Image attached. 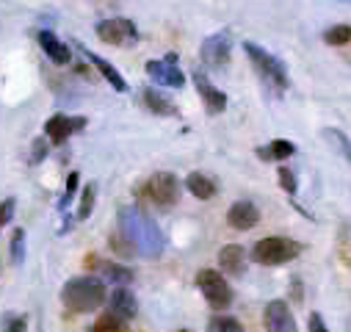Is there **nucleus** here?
<instances>
[{
	"label": "nucleus",
	"mask_w": 351,
	"mask_h": 332,
	"mask_svg": "<svg viewBox=\"0 0 351 332\" xmlns=\"http://www.w3.org/2000/svg\"><path fill=\"white\" fill-rule=\"evenodd\" d=\"M119 235L133 246L136 255H144V258H160L163 246H166L163 233L155 224V219L147 216L136 205L119 208Z\"/></svg>",
	"instance_id": "nucleus-1"
},
{
	"label": "nucleus",
	"mask_w": 351,
	"mask_h": 332,
	"mask_svg": "<svg viewBox=\"0 0 351 332\" xmlns=\"http://www.w3.org/2000/svg\"><path fill=\"white\" fill-rule=\"evenodd\" d=\"M108 299L106 283L97 277H72L61 288V302L69 313H95Z\"/></svg>",
	"instance_id": "nucleus-2"
},
{
	"label": "nucleus",
	"mask_w": 351,
	"mask_h": 332,
	"mask_svg": "<svg viewBox=\"0 0 351 332\" xmlns=\"http://www.w3.org/2000/svg\"><path fill=\"white\" fill-rule=\"evenodd\" d=\"M243 50H246V56H249L252 69L257 72V78L266 83V86H269L274 95H282V92L291 86L288 69H285V64H282L277 56H271L269 50H263V47L254 45V42H246Z\"/></svg>",
	"instance_id": "nucleus-3"
},
{
	"label": "nucleus",
	"mask_w": 351,
	"mask_h": 332,
	"mask_svg": "<svg viewBox=\"0 0 351 332\" xmlns=\"http://www.w3.org/2000/svg\"><path fill=\"white\" fill-rule=\"evenodd\" d=\"M302 244L288 238V235H269V238H260L252 246V261L260 266H282L291 263L302 255Z\"/></svg>",
	"instance_id": "nucleus-4"
},
{
	"label": "nucleus",
	"mask_w": 351,
	"mask_h": 332,
	"mask_svg": "<svg viewBox=\"0 0 351 332\" xmlns=\"http://www.w3.org/2000/svg\"><path fill=\"white\" fill-rule=\"evenodd\" d=\"M194 283H197V288L202 291L205 302H208L213 310H227V307L232 305V288H230V283L224 280L221 272H216V269H202V272H197Z\"/></svg>",
	"instance_id": "nucleus-5"
},
{
	"label": "nucleus",
	"mask_w": 351,
	"mask_h": 332,
	"mask_svg": "<svg viewBox=\"0 0 351 332\" xmlns=\"http://www.w3.org/2000/svg\"><path fill=\"white\" fill-rule=\"evenodd\" d=\"M230 56H232V31L230 28L210 34L199 45V58L208 69H224L230 64Z\"/></svg>",
	"instance_id": "nucleus-6"
},
{
	"label": "nucleus",
	"mask_w": 351,
	"mask_h": 332,
	"mask_svg": "<svg viewBox=\"0 0 351 332\" xmlns=\"http://www.w3.org/2000/svg\"><path fill=\"white\" fill-rule=\"evenodd\" d=\"M144 194L158 205V208H171L180 200V180L171 172H155L144 183Z\"/></svg>",
	"instance_id": "nucleus-7"
},
{
	"label": "nucleus",
	"mask_w": 351,
	"mask_h": 332,
	"mask_svg": "<svg viewBox=\"0 0 351 332\" xmlns=\"http://www.w3.org/2000/svg\"><path fill=\"white\" fill-rule=\"evenodd\" d=\"M97 36L100 42L106 45H114V47H133L138 42V28L133 20H125V17H114V20H103L97 23Z\"/></svg>",
	"instance_id": "nucleus-8"
},
{
	"label": "nucleus",
	"mask_w": 351,
	"mask_h": 332,
	"mask_svg": "<svg viewBox=\"0 0 351 332\" xmlns=\"http://www.w3.org/2000/svg\"><path fill=\"white\" fill-rule=\"evenodd\" d=\"M147 75L152 83H158V86H169V89H183V83H186V75L180 72L178 67V56L169 53L163 61H147Z\"/></svg>",
	"instance_id": "nucleus-9"
},
{
	"label": "nucleus",
	"mask_w": 351,
	"mask_h": 332,
	"mask_svg": "<svg viewBox=\"0 0 351 332\" xmlns=\"http://www.w3.org/2000/svg\"><path fill=\"white\" fill-rule=\"evenodd\" d=\"M86 128V119L83 117H66V114H56V117H50L47 122H45V136H47V141L50 144H64L72 133H77V130H83Z\"/></svg>",
	"instance_id": "nucleus-10"
},
{
	"label": "nucleus",
	"mask_w": 351,
	"mask_h": 332,
	"mask_svg": "<svg viewBox=\"0 0 351 332\" xmlns=\"http://www.w3.org/2000/svg\"><path fill=\"white\" fill-rule=\"evenodd\" d=\"M263 321L269 332H296V318L285 299H271L263 310Z\"/></svg>",
	"instance_id": "nucleus-11"
},
{
	"label": "nucleus",
	"mask_w": 351,
	"mask_h": 332,
	"mask_svg": "<svg viewBox=\"0 0 351 332\" xmlns=\"http://www.w3.org/2000/svg\"><path fill=\"white\" fill-rule=\"evenodd\" d=\"M194 86H197V92H199V97H202V103H205V108H208V114L210 117H216V114H221L224 108H227V95L224 92H219L213 83L208 80V75L202 72V69H194Z\"/></svg>",
	"instance_id": "nucleus-12"
},
{
	"label": "nucleus",
	"mask_w": 351,
	"mask_h": 332,
	"mask_svg": "<svg viewBox=\"0 0 351 332\" xmlns=\"http://www.w3.org/2000/svg\"><path fill=\"white\" fill-rule=\"evenodd\" d=\"M89 269H95L103 280V283H114L117 288H128V283H133V269L122 266V263H114V261H103V258H89Z\"/></svg>",
	"instance_id": "nucleus-13"
},
{
	"label": "nucleus",
	"mask_w": 351,
	"mask_h": 332,
	"mask_svg": "<svg viewBox=\"0 0 351 332\" xmlns=\"http://www.w3.org/2000/svg\"><path fill=\"white\" fill-rule=\"evenodd\" d=\"M257 222H260V211H257V205L249 202V200H238V202H232L230 211H227V224H230L232 230H238V233H246V230L257 227Z\"/></svg>",
	"instance_id": "nucleus-14"
},
{
	"label": "nucleus",
	"mask_w": 351,
	"mask_h": 332,
	"mask_svg": "<svg viewBox=\"0 0 351 332\" xmlns=\"http://www.w3.org/2000/svg\"><path fill=\"white\" fill-rule=\"evenodd\" d=\"M108 313L117 316V318H122V321L136 318V313H138V302H136L133 291H130V288H114L111 296H108Z\"/></svg>",
	"instance_id": "nucleus-15"
},
{
	"label": "nucleus",
	"mask_w": 351,
	"mask_h": 332,
	"mask_svg": "<svg viewBox=\"0 0 351 332\" xmlns=\"http://www.w3.org/2000/svg\"><path fill=\"white\" fill-rule=\"evenodd\" d=\"M80 53H83L86 58H89V61H92V67H95V69H97V72H100V75H103V78L111 83V86H114V92H122V95L128 92V80L122 78V72H119V69H117L111 61H106L103 56L92 53L89 47H83V45H80Z\"/></svg>",
	"instance_id": "nucleus-16"
},
{
	"label": "nucleus",
	"mask_w": 351,
	"mask_h": 332,
	"mask_svg": "<svg viewBox=\"0 0 351 332\" xmlns=\"http://www.w3.org/2000/svg\"><path fill=\"white\" fill-rule=\"evenodd\" d=\"M219 266L230 277H243L246 272V249L241 244H227L219 249Z\"/></svg>",
	"instance_id": "nucleus-17"
},
{
	"label": "nucleus",
	"mask_w": 351,
	"mask_h": 332,
	"mask_svg": "<svg viewBox=\"0 0 351 332\" xmlns=\"http://www.w3.org/2000/svg\"><path fill=\"white\" fill-rule=\"evenodd\" d=\"M36 42H39V47L45 50V56H47L53 64L64 67V64L72 61V50H69L53 31H39V34H36Z\"/></svg>",
	"instance_id": "nucleus-18"
},
{
	"label": "nucleus",
	"mask_w": 351,
	"mask_h": 332,
	"mask_svg": "<svg viewBox=\"0 0 351 332\" xmlns=\"http://www.w3.org/2000/svg\"><path fill=\"white\" fill-rule=\"evenodd\" d=\"M141 100H144V106L152 111V114H158V117H178L180 111H178V106H174L169 97H163L160 92H155V89H141Z\"/></svg>",
	"instance_id": "nucleus-19"
},
{
	"label": "nucleus",
	"mask_w": 351,
	"mask_h": 332,
	"mask_svg": "<svg viewBox=\"0 0 351 332\" xmlns=\"http://www.w3.org/2000/svg\"><path fill=\"white\" fill-rule=\"evenodd\" d=\"M186 189L197 197V200H213L216 197V180L213 178H208V175H202V172H191L189 178H186Z\"/></svg>",
	"instance_id": "nucleus-20"
},
{
	"label": "nucleus",
	"mask_w": 351,
	"mask_h": 332,
	"mask_svg": "<svg viewBox=\"0 0 351 332\" xmlns=\"http://www.w3.org/2000/svg\"><path fill=\"white\" fill-rule=\"evenodd\" d=\"M296 152V144L293 141H285V139H274L271 144L266 147H257V155L260 161H285Z\"/></svg>",
	"instance_id": "nucleus-21"
},
{
	"label": "nucleus",
	"mask_w": 351,
	"mask_h": 332,
	"mask_svg": "<svg viewBox=\"0 0 351 332\" xmlns=\"http://www.w3.org/2000/svg\"><path fill=\"white\" fill-rule=\"evenodd\" d=\"M92 332H130V327H128V321H122V318H117V316H111V313H103V316L95 321Z\"/></svg>",
	"instance_id": "nucleus-22"
},
{
	"label": "nucleus",
	"mask_w": 351,
	"mask_h": 332,
	"mask_svg": "<svg viewBox=\"0 0 351 332\" xmlns=\"http://www.w3.org/2000/svg\"><path fill=\"white\" fill-rule=\"evenodd\" d=\"M95 200H97V186H95V183H89V186L83 189L80 202H77V219H80V222L92 216V211H95Z\"/></svg>",
	"instance_id": "nucleus-23"
},
{
	"label": "nucleus",
	"mask_w": 351,
	"mask_h": 332,
	"mask_svg": "<svg viewBox=\"0 0 351 332\" xmlns=\"http://www.w3.org/2000/svg\"><path fill=\"white\" fill-rule=\"evenodd\" d=\"M324 42L332 45V47H340V45H348L351 42V25H332L324 31Z\"/></svg>",
	"instance_id": "nucleus-24"
},
{
	"label": "nucleus",
	"mask_w": 351,
	"mask_h": 332,
	"mask_svg": "<svg viewBox=\"0 0 351 332\" xmlns=\"http://www.w3.org/2000/svg\"><path fill=\"white\" fill-rule=\"evenodd\" d=\"M324 139L335 147V150H340L348 161H351V141H348V136L343 133V130H335V128H324Z\"/></svg>",
	"instance_id": "nucleus-25"
},
{
	"label": "nucleus",
	"mask_w": 351,
	"mask_h": 332,
	"mask_svg": "<svg viewBox=\"0 0 351 332\" xmlns=\"http://www.w3.org/2000/svg\"><path fill=\"white\" fill-rule=\"evenodd\" d=\"M208 332H243V327L232 316H213L208 321Z\"/></svg>",
	"instance_id": "nucleus-26"
},
{
	"label": "nucleus",
	"mask_w": 351,
	"mask_h": 332,
	"mask_svg": "<svg viewBox=\"0 0 351 332\" xmlns=\"http://www.w3.org/2000/svg\"><path fill=\"white\" fill-rule=\"evenodd\" d=\"M0 329L3 332H25L28 329V318L20 316V313H6L0 318Z\"/></svg>",
	"instance_id": "nucleus-27"
},
{
	"label": "nucleus",
	"mask_w": 351,
	"mask_h": 332,
	"mask_svg": "<svg viewBox=\"0 0 351 332\" xmlns=\"http://www.w3.org/2000/svg\"><path fill=\"white\" fill-rule=\"evenodd\" d=\"M12 261L17 266H23V261H25V230H20V227L12 235Z\"/></svg>",
	"instance_id": "nucleus-28"
},
{
	"label": "nucleus",
	"mask_w": 351,
	"mask_h": 332,
	"mask_svg": "<svg viewBox=\"0 0 351 332\" xmlns=\"http://www.w3.org/2000/svg\"><path fill=\"white\" fill-rule=\"evenodd\" d=\"M280 186L288 191V194H296V189H299V183H296V175L288 169V166H280Z\"/></svg>",
	"instance_id": "nucleus-29"
},
{
	"label": "nucleus",
	"mask_w": 351,
	"mask_h": 332,
	"mask_svg": "<svg viewBox=\"0 0 351 332\" xmlns=\"http://www.w3.org/2000/svg\"><path fill=\"white\" fill-rule=\"evenodd\" d=\"M14 211H17V202L9 197V200H3V202H0V230H3L12 219H14Z\"/></svg>",
	"instance_id": "nucleus-30"
},
{
	"label": "nucleus",
	"mask_w": 351,
	"mask_h": 332,
	"mask_svg": "<svg viewBox=\"0 0 351 332\" xmlns=\"http://www.w3.org/2000/svg\"><path fill=\"white\" fill-rule=\"evenodd\" d=\"M77 180H80V175L77 172H69V178H66V191H64V200L58 202V208L64 211L66 205H69V200L75 197V191H77Z\"/></svg>",
	"instance_id": "nucleus-31"
},
{
	"label": "nucleus",
	"mask_w": 351,
	"mask_h": 332,
	"mask_svg": "<svg viewBox=\"0 0 351 332\" xmlns=\"http://www.w3.org/2000/svg\"><path fill=\"white\" fill-rule=\"evenodd\" d=\"M111 249H117V252H119V255H125V258L136 255V252H133V246H130L122 235H111Z\"/></svg>",
	"instance_id": "nucleus-32"
},
{
	"label": "nucleus",
	"mask_w": 351,
	"mask_h": 332,
	"mask_svg": "<svg viewBox=\"0 0 351 332\" xmlns=\"http://www.w3.org/2000/svg\"><path fill=\"white\" fill-rule=\"evenodd\" d=\"M45 155H47V139H36L34 147H31V161L34 163H42Z\"/></svg>",
	"instance_id": "nucleus-33"
},
{
	"label": "nucleus",
	"mask_w": 351,
	"mask_h": 332,
	"mask_svg": "<svg viewBox=\"0 0 351 332\" xmlns=\"http://www.w3.org/2000/svg\"><path fill=\"white\" fill-rule=\"evenodd\" d=\"M310 332H329L326 324H324V318H321V313H313L310 316Z\"/></svg>",
	"instance_id": "nucleus-34"
},
{
	"label": "nucleus",
	"mask_w": 351,
	"mask_h": 332,
	"mask_svg": "<svg viewBox=\"0 0 351 332\" xmlns=\"http://www.w3.org/2000/svg\"><path fill=\"white\" fill-rule=\"evenodd\" d=\"M343 261H346V266L351 269V241H348V244H343Z\"/></svg>",
	"instance_id": "nucleus-35"
},
{
	"label": "nucleus",
	"mask_w": 351,
	"mask_h": 332,
	"mask_svg": "<svg viewBox=\"0 0 351 332\" xmlns=\"http://www.w3.org/2000/svg\"><path fill=\"white\" fill-rule=\"evenodd\" d=\"M340 3H351V0H340Z\"/></svg>",
	"instance_id": "nucleus-36"
},
{
	"label": "nucleus",
	"mask_w": 351,
	"mask_h": 332,
	"mask_svg": "<svg viewBox=\"0 0 351 332\" xmlns=\"http://www.w3.org/2000/svg\"><path fill=\"white\" fill-rule=\"evenodd\" d=\"M180 332H189V329H180Z\"/></svg>",
	"instance_id": "nucleus-37"
}]
</instances>
